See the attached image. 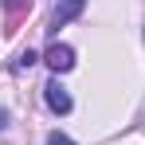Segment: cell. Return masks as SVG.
<instances>
[{
  "label": "cell",
  "instance_id": "cell-1",
  "mask_svg": "<svg viewBox=\"0 0 145 145\" xmlns=\"http://www.w3.org/2000/svg\"><path fill=\"white\" fill-rule=\"evenodd\" d=\"M0 4H4V35H16L31 12V0H0Z\"/></svg>",
  "mask_w": 145,
  "mask_h": 145
},
{
  "label": "cell",
  "instance_id": "cell-2",
  "mask_svg": "<svg viewBox=\"0 0 145 145\" xmlns=\"http://www.w3.org/2000/svg\"><path fill=\"white\" fill-rule=\"evenodd\" d=\"M43 63H47L55 74H63V71H71V67H74V51L67 47V43H51L47 55H43Z\"/></svg>",
  "mask_w": 145,
  "mask_h": 145
},
{
  "label": "cell",
  "instance_id": "cell-3",
  "mask_svg": "<svg viewBox=\"0 0 145 145\" xmlns=\"http://www.w3.org/2000/svg\"><path fill=\"white\" fill-rule=\"evenodd\" d=\"M82 8H86V0H59V4H55V12H51V27L71 24L74 16H82Z\"/></svg>",
  "mask_w": 145,
  "mask_h": 145
},
{
  "label": "cell",
  "instance_id": "cell-4",
  "mask_svg": "<svg viewBox=\"0 0 145 145\" xmlns=\"http://www.w3.org/2000/svg\"><path fill=\"white\" fill-rule=\"evenodd\" d=\"M43 94H47V106L55 110V114H71V94L59 86V78H51L47 86H43Z\"/></svg>",
  "mask_w": 145,
  "mask_h": 145
},
{
  "label": "cell",
  "instance_id": "cell-5",
  "mask_svg": "<svg viewBox=\"0 0 145 145\" xmlns=\"http://www.w3.org/2000/svg\"><path fill=\"white\" fill-rule=\"evenodd\" d=\"M35 63V51H20V59H16V71H27Z\"/></svg>",
  "mask_w": 145,
  "mask_h": 145
},
{
  "label": "cell",
  "instance_id": "cell-6",
  "mask_svg": "<svg viewBox=\"0 0 145 145\" xmlns=\"http://www.w3.org/2000/svg\"><path fill=\"white\" fill-rule=\"evenodd\" d=\"M47 145H74L67 133H47Z\"/></svg>",
  "mask_w": 145,
  "mask_h": 145
},
{
  "label": "cell",
  "instance_id": "cell-7",
  "mask_svg": "<svg viewBox=\"0 0 145 145\" xmlns=\"http://www.w3.org/2000/svg\"><path fill=\"white\" fill-rule=\"evenodd\" d=\"M4 125H8V114H4V110H0V129H4Z\"/></svg>",
  "mask_w": 145,
  "mask_h": 145
}]
</instances>
